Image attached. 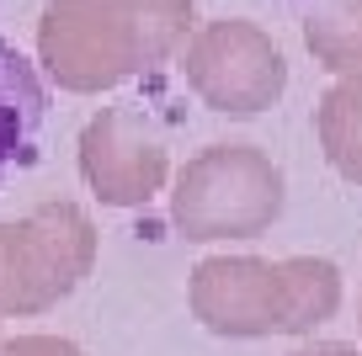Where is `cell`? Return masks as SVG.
Wrapping results in <instances>:
<instances>
[{"label":"cell","mask_w":362,"mask_h":356,"mask_svg":"<svg viewBox=\"0 0 362 356\" xmlns=\"http://www.w3.org/2000/svg\"><path fill=\"white\" fill-rule=\"evenodd\" d=\"M192 309L218 335H309L341 309V271L320 256H224L192 271Z\"/></svg>","instance_id":"6da1fadb"},{"label":"cell","mask_w":362,"mask_h":356,"mask_svg":"<svg viewBox=\"0 0 362 356\" xmlns=\"http://www.w3.org/2000/svg\"><path fill=\"white\" fill-rule=\"evenodd\" d=\"M192 27L187 0H59L43 22V59L64 85L102 90L149 69Z\"/></svg>","instance_id":"7a4b0ae2"},{"label":"cell","mask_w":362,"mask_h":356,"mask_svg":"<svg viewBox=\"0 0 362 356\" xmlns=\"http://www.w3.org/2000/svg\"><path fill=\"white\" fill-rule=\"evenodd\" d=\"M283 213V176L250 144H214L181 170L170 218L187 239H256Z\"/></svg>","instance_id":"3957f363"},{"label":"cell","mask_w":362,"mask_h":356,"mask_svg":"<svg viewBox=\"0 0 362 356\" xmlns=\"http://www.w3.org/2000/svg\"><path fill=\"white\" fill-rule=\"evenodd\" d=\"M187 80L208 107L229 117H256L277 107L288 85V64L261 27L250 22H214L187 54Z\"/></svg>","instance_id":"277c9868"},{"label":"cell","mask_w":362,"mask_h":356,"mask_svg":"<svg viewBox=\"0 0 362 356\" xmlns=\"http://www.w3.org/2000/svg\"><path fill=\"white\" fill-rule=\"evenodd\" d=\"M43 117H48V90L37 80L33 59L11 37H0V191L37 160Z\"/></svg>","instance_id":"5b68a950"},{"label":"cell","mask_w":362,"mask_h":356,"mask_svg":"<svg viewBox=\"0 0 362 356\" xmlns=\"http://www.w3.org/2000/svg\"><path fill=\"white\" fill-rule=\"evenodd\" d=\"M86 176L107 202H144L165 176V155L144 138H134L128 117L107 112L86 134Z\"/></svg>","instance_id":"8992f818"},{"label":"cell","mask_w":362,"mask_h":356,"mask_svg":"<svg viewBox=\"0 0 362 356\" xmlns=\"http://www.w3.org/2000/svg\"><path fill=\"white\" fill-rule=\"evenodd\" d=\"M315 134L325 149V165L362 186V69L341 75L315 107Z\"/></svg>","instance_id":"52a82bcc"},{"label":"cell","mask_w":362,"mask_h":356,"mask_svg":"<svg viewBox=\"0 0 362 356\" xmlns=\"http://www.w3.org/2000/svg\"><path fill=\"white\" fill-rule=\"evenodd\" d=\"M304 43L330 75L362 69V0H315L304 16Z\"/></svg>","instance_id":"ba28073f"},{"label":"cell","mask_w":362,"mask_h":356,"mask_svg":"<svg viewBox=\"0 0 362 356\" xmlns=\"http://www.w3.org/2000/svg\"><path fill=\"white\" fill-rule=\"evenodd\" d=\"M11 356H75L69 345H59V340H27V345H16Z\"/></svg>","instance_id":"9c48e42d"},{"label":"cell","mask_w":362,"mask_h":356,"mask_svg":"<svg viewBox=\"0 0 362 356\" xmlns=\"http://www.w3.org/2000/svg\"><path fill=\"white\" fill-rule=\"evenodd\" d=\"M293 356H362V351H351V345H341V340H315V345H304V351H293Z\"/></svg>","instance_id":"30bf717a"}]
</instances>
